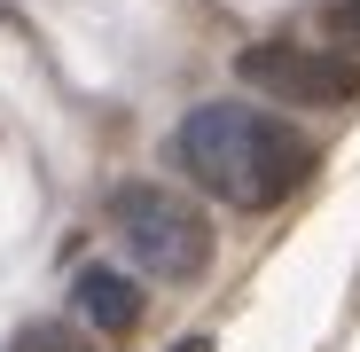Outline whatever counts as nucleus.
<instances>
[{
    "label": "nucleus",
    "mask_w": 360,
    "mask_h": 352,
    "mask_svg": "<svg viewBox=\"0 0 360 352\" xmlns=\"http://www.w3.org/2000/svg\"><path fill=\"white\" fill-rule=\"evenodd\" d=\"M172 157H180V172H188L196 188H212L235 211H266L290 188H306V172H314V141L297 126H282V117L251 110V102L188 110L180 133H172Z\"/></svg>",
    "instance_id": "nucleus-1"
},
{
    "label": "nucleus",
    "mask_w": 360,
    "mask_h": 352,
    "mask_svg": "<svg viewBox=\"0 0 360 352\" xmlns=\"http://www.w3.org/2000/svg\"><path fill=\"white\" fill-rule=\"evenodd\" d=\"M110 227L126 235V251L149 266V274H165V282H196L204 266H212V227H204V211L188 204V196H172V188H157V181H126L110 196Z\"/></svg>",
    "instance_id": "nucleus-2"
},
{
    "label": "nucleus",
    "mask_w": 360,
    "mask_h": 352,
    "mask_svg": "<svg viewBox=\"0 0 360 352\" xmlns=\"http://www.w3.org/2000/svg\"><path fill=\"white\" fill-rule=\"evenodd\" d=\"M235 79L274 94V102H306V110H352L360 102V63L321 47H297V39H259L235 55Z\"/></svg>",
    "instance_id": "nucleus-3"
},
{
    "label": "nucleus",
    "mask_w": 360,
    "mask_h": 352,
    "mask_svg": "<svg viewBox=\"0 0 360 352\" xmlns=\"http://www.w3.org/2000/svg\"><path fill=\"white\" fill-rule=\"evenodd\" d=\"M71 298H79V313H86L94 329H110V337L141 321V289H134L126 274H117V266H86V274H79V289H71Z\"/></svg>",
    "instance_id": "nucleus-4"
},
{
    "label": "nucleus",
    "mask_w": 360,
    "mask_h": 352,
    "mask_svg": "<svg viewBox=\"0 0 360 352\" xmlns=\"http://www.w3.org/2000/svg\"><path fill=\"white\" fill-rule=\"evenodd\" d=\"M8 352H86V337H79V329H63V321H24Z\"/></svg>",
    "instance_id": "nucleus-5"
},
{
    "label": "nucleus",
    "mask_w": 360,
    "mask_h": 352,
    "mask_svg": "<svg viewBox=\"0 0 360 352\" xmlns=\"http://www.w3.org/2000/svg\"><path fill=\"white\" fill-rule=\"evenodd\" d=\"M337 32H345V39H360V0H337Z\"/></svg>",
    "instance_id": "nucleus-6"
},
{
    "label": "nucleus",
    "mask_w": 360,
    "mask_h": 352,
    "mask_svg": "<svg viewBox=\"0 0 360 352\" xmlns=\"http://www.w3.org/2000/svg\"><path fill=\"white\" fill-rule=\"evenodd\" d=\"M172 352H212V337H180V344H172Z\"/></svg>",
    "instance_id": "nucleus-7"
}]
</instances>
